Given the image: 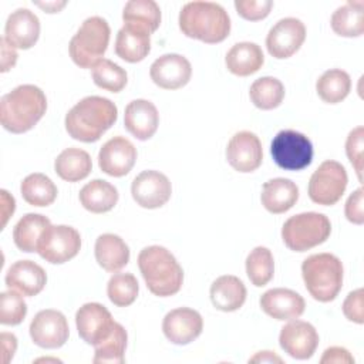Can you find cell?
Listing matches in <instances>:
<instances>
[{
    "label": "cell",
    "instance_id": "obj_46",
    "mask_svg": "<svg viewBox=\"0 0 364 364\" xmlns=\"http://www.w3.org/2000/svg\"><path fill=\"white\" fill-rule=\"evenodd\" d=\"M320 363H354L353 355L348 353V350L343 347H330L324 351L323 357L320 358Z\"/></svg>",
    "mask_w": 364,
    "mask_h": 364
},
{
    "label": "cell",
    "instance_id": "obj_5",
    "mask_svg": "<svg viewBox=\"0 0 364 364\" xmlns=\"http://www.w3.org/2000/svg\"><path fill=\"white\" fill-rule=\"evenodd\" d=\"M341 260L331 253H317L304 259L301 276L310 296L321 303L331 301L343 287Z\"/></svg>",
    "mask_w": 364,
    "mask_h": 364
},
{
    "label": "cell",
    "instance_id": "obj_20",
    "mask_svg": "<svg viewBox=\"0 0 364 364\" xmlns=\"http://www.w3.org/2000/svg\"><path fill=\"white\" fill-rule=\"evenodd\" d=\"M40 36V20L28 9L14 10L6 21L4 40L13 48H31Z\"/></svg>",
    "mask_w": 364,
    "mask_h": 364
},
{
    "label": "cell",
    "instance_id": "obj_22",
    "mask_svg": "<svg viewBox=\"0 0 364 364\" xmlns=\"http://www.w3.org/2000/svg\"><path fill=\"white\" fill-rule=\"evenodd\" d=\"M124 125L127 131L139 141L149 139L158 129L159 114L148 100H134L125 107Z\"/></svg>",
    "mask_w": 364,
    "mask_h": 364
},
{
    "label": "cell",
    "instance_id": "obj_19",
    "mask_svg": "<svg viewBox=\"0 0 364 364\" xmlns=\"http://www.w3.org/2000/svg\"><path fill=\"white\" fill-rule=\"evenodd\" d=\"M136 161V148L124 136H114L108 139L100 149L98 165L100 169L109 176L127 175Z\"/></svg>",
    "mask_w": 364,
    "mask_h": 364
},
{
    "label": "cell",
    "instance_id": "obj_42",
    "mask_svg": "<svg viewBox=\"0 0 364 364\" xmlns=\"http://www.w3.org/2000/svg\"><path fill=\"white\" fill-rule=\"evenodd\" d=\"M363 148H364V128L360 125L350 131L346 141V154L354 171L358 176V181H363Z\"/></svg>",
    "mask_w": 364,
    "mask_h": 364
},
{
    "label": "cell",
    "instance_id": "obj_27",
    "mask_svg": "<svg viewBox=\"0 0 364 364\" xmlns=\"http://www.w3.org/2000/svg\"><path fill=\"white\" fill-rule=\"evenodd\" d=\"M98 264L111 273L121 270L129 262V247L114 233H104L98 236L94 247Z\"/></svg>",
    "mask_w": 364,
    "mask_h": 364
},
{
    "label": "cell",
    "instance_id": "obj_49",
    "mask_svg": "<svg viewBox=\"0 0 364 364\" xmlns=\"http://www.w3.org/2000/svg\"><path fill=\"white\" fill-rule=\"evenodd\" d=\"M0 193H1V203H3V205H1V215H3L1 228H4L7 219L13 215V212H14V209H16V202H14V198L10 196L7 191L1 189Z\"/></svg>",
    "mask_w": 364,
    "mask_h": 364
},
{
    "label": "cell",
    "instance_id": "obj_43",
    "mask_svg": "<svg viewBox=\"0 0 364 364\" xmlns=\"http://www.w3.org/2000/svg\"><path fill=\"white\" fill-rule=\"evenodd\" d=\"M273 7L272 0H236L235 9L240 17L249 21H257L269 16Z\"/></svg>",
    "mask_w": 364,
    "mask_h": 364
},
{
    "label": "cell",
    "instance_id": "obj_28",
    "mask_svg": "<svg viewBox=\"0 0 364 364\" xmlns=\"http://www.w3.org/2000/svg\"><path fill=\"white\" fill-rule=\"evenodd\" d=\"M228 70L239 77H247L259 71L264 63L263 51L256 43L243 41L235 44L225 58Z\"/></svg>",
    "mask_w": 364,
    "mask_h": 364
},
{
    "label": "cell",
    "instance_id": "obj_12",
    "mask_svg": "<svg viewBox=\"0 0 364 364\" xmlns=\"http://www.w3.org/2000/svg\"><path fill=\"white\" fill-rule=\"evenodd\" d=\"M30 337L41 348H60L68 340L70 328L65 316L53 309L38 311L30 323Z\"/></svg>",
    "mask_w": 364,
    "mask_h": 364
},
{
    "label": "cell",
    "instance_id": "obj_26",
    "mask_svg": "<svg viewBox=\"0 0 364 364\" xmlns=\"http://www.w3.org/2000/svg\"><path fill=\"white\" fill-rule=\"evenodd\" d=\"M210 300L220 311L239 310L246 300V287L236 276H220L210 286Z\"/></svg>",
    "mask_w": 364,
    "mask_h": 364
},
{
    "label": "cell",
    "instance_id": "obj_11",
    "mask_svg": "<svg viewBox=\"0 0 364 364\" xmlns=\"http://www.w3.org/2000/svg\"><path fill=\"white\" fill-rule=\"evenodd\" d=\"M75 324L80 337L90 346H98L107 340L117 321L108 309L100 303H85L75 313Z\"/></svg>",
    "mask_w": 364,
    "mask_h": 364
},
{
    "label": "cell",
    "instance_id": "obj_15",
    "mask_svg": "<svg viewBox=\"0 0 364 364\" xmlns=\"http://www.w3.org/2000/svg\"><path fill=\"white\" fill-rule=\"evenodd\" d=\"M226 158L229 165L237 172L247 173L256 171L263 159L259 136L250 131L236 132L226 146Z\"/></svg>",
    "mask_w": 364,
    "mask_h": 364
},
{
    "label": "cell",
    "instance_id": "obj_6",
    "mask_svg": "<svg viewBox=\"0 0 364 364\" xmlns=\"http://www.w3.org/2000/svg\"><path fill=\"white\" fill-rule=\"evenodd\" d=\"M109 26L102 17L94 16L84 20L70 41L71 60L81 68H92L102 60L109 43Z\"/></svg>",
    "mask_w": 364,
    "mask_h": 364
},
{
    "label": "cell",
    "instance_id": "obj_45",
    "mask_svg": "<svg viewBox=\"0 0 364 364\" xmlns=\"http://www.w3.org/2000/svg\"><path fill=\"white\" fill-rule=\"evenodd\" d=\"M363 203H364L363 188H358L357 191H354L346 202V208H344L346 218L354 225L364 223V205Z\"/></svg>",
    "mask_w": 364,
    "mask_h": 364
},
{
    "label": "cell",
    "instance_id": "obj_25",
    "mask_svg": "<svg viewBox=\"0 0 364 364\" xmlns=\"http://www.w3.org/2000/svg\"><path fill=\"white\" fill-rule=\"evenodd\" d=\"M260 199L264 209L270 213H284L297 202L299 188L287 178H274L263 183Z\"/></svg>",
    "mask_w": 364,
    "mask_h": 364
},
{
    "label": "cell",
    "instance_id": "obj_29",
    "mask_svg": "<svg viewBox=\"0 0 364 364\" xmlns=\"http://www.w3.org/2000/svg\"><path fill=\"white\" fill-rule=\"evenodd\" d=\"M78 198L88 212L104 213L117 205L118 191L112 183L104 179H94L82 186Z\"/></svg>",
    "mask_w": 364,
    "mask_h": 364
},
{
    "label": "cell",
    "instance_id": "obj_34",
    "mask_svg": "<svg viewBox=\"0 0 364 364\" xmlns=\"http://www.w3.org/2000/svg\"><path fill=\"white\" fill-rule=\"evenodd\" d=\"M316 90L324 102L337 104L348 95L351 90V78L346 71L340 68L327 70L317 80Z\"/></svg>",
    "mask_w": 364,
    "mask_h": 364
},
{
    "label": "cell",
    "instance_id": "obj_44",
    "mask_svg": "<svg viewBox=\"0 0 364 364\" xmlns=\"http://www.w3.org/2000/svg\"><path fill=\"white\" fill-rule=\"evenodd\" d=\"M363 296H364L363 289H357V290L348 293V296L346 297V300L343 303V313H344V316L350 321H354L357 324H363L364 323Z\"/></svg>",
    "mask_w": 364,
    "mask_h": 364
},
{
    "label": "cell",
    "instance_id": "obj_1",
    "mask_svg": "<svg viewBox=\"0 0 364 364\" xmlns=\"http://www.w3.org/2000/svg\"><path fill=\"white\" fill-rule=\"evenodd\" d=\"M117 105L104 97L90 95L78 101L65 115L68 135L81 142H95L117 121Z\"/></svg>",
    "mask_w": 364,
    "mask_h": 364
},
{
    "label": "cell",
    "instance_id": "obj_14",
    "mask_svg": "<svg viewBox=\"0 0 364 364\" xmlns=\"http://www.w3.org/2000/svg\"><path fill=\"white\" fill-rule=\"evenodd\" d=\"M134 200L146 209H156L164 206L172 193V186L166 175L159 171H144L131 185Z\"/></svg>",
    "mask_w": 364,
    "mask_h": 364
},
{
    "label": "cell",
    "instance_id": "obj_23",
    "mask_svg": "<svg viewBox=\"0 0 364 364\" xmlns=\"http://www.w3.org/2000/svg\"><path fill=\"white\" fill-rule=\"evenodd\" d=\"M4 280L9 289L31 297L44 289L47 274L44 269L33 260H17L9 267Z\"/></svg>",
    "mask_w": 364,
    "mask_h": 364
},
{
    "label": "cell",
    "instance_id": "obj_8",
    "mask_svg": "<svg viewBox=\"0 0 364 364\" xmlns=\"http://www.w3.org/2000/svg\"><path fill=\"white\" fill-rule=\"evenodd\" d=\"M270 154L279 168L284 171H301L313 161V145L304 134L283 129L273 138Z\"/></svg>",
    "mask_w": 364,
    "mask_h": 364
},
{
    "label": "cell",
    "instance_id": "obj_32",
    "mask_svg": "<svg viewBox=\"0 0 364 364\" xmlns=\"http://www.w3.org/2000/svg\"><path fill=\"white\" fill-rule=\"evenodd\" d=\"M364 1H348L338 7L330 20L331 28L341 37H360L364 33Z\"/></svg>",
    "mask_w": 364,
    "mask_h": 364
},
{
    "label": "cell",
    "instance_id": "obj_13",
    "mask_svg": "<svg viewBox=\"0 0 364 364\" xmlns=\"http://www.w3.org/2000/svg\"><path fill=\"white\" fill-rule=\"evenodd\" d=\"M306 40V27L301 20L286 17L279 20L266 37V47L272 57L283 60L291 57Z\"/></svg>",
    "mask_w": 364,
    "mask_h": 364
},
{
    "label": "cell",
    "instance_id": "obj_39",
    "mask_svg": "<svg viewBox=\"0 0 364 364\" xmlns=\"http://www.w3.org/2000/svg\"><path fill=\"white\" fill-rule=\"evenodd\" d=\"M92 81L97 87L109 92H119L128 81L127 71L111 60L102 58L92 67Z\"/></svg>",
    "mask_w": 364,
    "mask_h": 364
},
{
    "label": "cell",
    "instance_id": "obj_4",
    "mask_svg": "<svg viewBox=\"0 0 364 364\" xmlns=\"http://www.w3.org/2000/svg\"><path fill=\"white\" fill-rule=\"evenodd\" d=\"M138 267L148 290L155 296H173L182 287L183 270L164 246L144 247L138 255Z\"/></svg>",
    "mask_w": 364,
    "mask_h": 364
},
{
    "label": "cell",
    "instance_id": "obj_9",
    "mask_svg": "<svg viewBox=\"0 0 364 364\" xmlns=\"http://www.w3.org/2000/svg\"><path fill=\"white\" fill-rule=\"evenodd\" d=\"M347 182L346 168L340 162L333 159L324 161L310 176L309 196L317 205L331 206L341 199Z\"/></svg>",
    "mask_w": 364,
    "mask_h": 364
},
{
    "label": "cell",
    "instance_id": "obj_18",
    "mask_svg": "<svg viewBox=\"0 0 364 364\" xmlns=\"http://www.w3.org/2000/svg\"><path fill=\"white\" fill-rule=\"evenodd\" d=\"M151 80L164 90H178L186 85L192 75V65L186 57L175 53L156 58L149 68Z\"/></svg>",
    "mask_w": 364,
    "mask_h": 364
},
{
    "label": "cell",
    "instance_id": "obj_36",
    "mask_svg": "<svg viewBox=\"0 0 364 364\" xmlns=\"http://www.w3.org/2000/svg\"><path fill=\"white\" fill-rule=\"evenodd\" d=\"M249 95L255 107L260 109L277 108L284 98V87L280 80L274 77L257 78L249 90Z\"/></svg>",
    "mask_w": 364,
    "mask_h": 364
},
{
    "label": "cell",
    "instance_id": "obj_50",
    "mask_svg": "<svg viewBox=\"0 0 364 364\" xmlns=\"http://www.w3.org/2000/svg\"><path fill=\"white\" fill-rule=\"evenodd\" d=\"M282 363V358L273 354L272 351H260L249 360V363Z\"/></svg>",
    "mask_w": 364,
    "mask_h": 364
},
{
    "label": "cell",
    "instance_id": "obj_24",
    "mask_svg": "<svg viewBox=\"0 0 364 364\" xmlns=\"http://www.w3.org/2000/svg\"><path fill=\"white\" fill-rule=\"evenodd\" d=\"M151 33L139 26L124 23L117 33L115 54L128 63L142 61L151 51Z\"/></svg>",
    "mask_w": 364,
    "mask_h": 364
},
{
    "label": "cell",
    "instance_id": "obj_21",
    "mask_svg": "<svg viewBox=\"0 0 364 364\" xmlns=\"http://www.w3.org/2000/svg\"><path fill=\"white\" fill-rule=\"evenodd\" d=\"M262 310L276 320L299 318L304 313V299L290 289H270L260 297Z\"/></svg>",
    "mask_w": 364,
    "mask_h": 364
},
{
    "label": "cell",
    "instance_id": "obj_3",
    "mask_svg": "<svg viewBox=\"0 0 364 364\" xmlns=\"http://www.w3.org/2000/svg\"><path fill=\"white\" fill-rule=\"evenodd\" d=\"M179 28L186 37L216 44L229 36L230 18L218 3L191 1L179 13Z\"/></svg>",
    "mask_w": 364,
    "mask_h": 364
},
{
    "label": "cell",
    "instance_id": "obj_40",
    "mask_svg": "<svg viewBox=\"0 0 364 364\" xmlns=\"http://www.w3.org/2000/svg\"><path fill=\"white\" fill-rule=\"evenodd\" d=\"M138 280L132 273H115L107 284V294L111 303L118 307L132 304L138 296Z\"/></svg>",
    "mask_w": 364,
    "mask_h": 364
},
{
    "label": "cell",
    "instance_id": "obj_51",
    "mask_svg": "<svg viewBox=\"0 0 364 364\" xmlns=\"http://www.w3.org/2000/svg\"><path fill=\"white\" fill-rule=\"evenodd\" d=\"M38 7H41L43 10H46L47 13H57L58 10H61L65 6V1L57 3V1H46V3H36Z\"/></svg>",
    "mask_w": 364,
    "mask_h": 364
},
{
    "label": "cell",
    "instance_id": "obj_10",
    "mask_svg": "<svg viewBox=\"0 0 364 364\" xmlns=\"http://www.w3.org/2000/svg\"><path fill=\"white\" fill-rule=\"evenodd\" d=\"M81 247L80 233L67 225H50L41 235L37 253L48 263L61 264L77 256Z\"/></svg>",
    "mask_w": 364,
    "mask_h": 364
},
{
    "label": "cell",
    "instance_id": "obj_35",
    "mask_svg": "<svg viewBox=\"0 0 364 364\" xmlns=\"http://www.w3.org/2000/svg\"><path fill=\"white\" fill-rule=\"evenodd\" d=\"M122 20L154 33L161 24V9L154 0H129L124 7Z\"/></svg>",
    "mask_w": 364,
    "mask_h": 364
},
{
    "label": "cell",
    "instance_id": "obj_16",
    "mask_svg": "<svg viewBox=\"0 0 364 364\" xmlns=\"http://www.w3.org/2000/svg\"><path fill=\"white\" fill-rule=\"evenodd\" d=\"M279 344L290 357L296 360H307L316 353L318 334L310 323L293 318V321L282 328Z\"/></svg>",
    "mask_w": 364,
    "mask_h": 364
},
{
    "label": "cell",
    "instance_id": "obj_7",
    "mask_svg": "<svg viewBox=\"0 0 364 364\" xmlns=\"http://www.w3.org/2000/svg\"><path fill=\"white\" fill-rule=\"evenodd\" d=\"M331 232L330 219L317 212H304L289 218L282 228V239L293 252H306L324 243Z\"/></svg>",
    "mask_w": 364,
    "mask_h": 364
},
{
    "label": "cell",
    "instance_id": "obj_17",
    "mask_svg": "<svg viewBox=\"0 0 364 364\" xmlns=\"http://www.w3.org/2000/svg\"><path fill=\"white\" fill-rule=\"evenodd\" d=\"M203 330L202 316L189 307L173 309L164 317L162 331L165 337L178 346L196 340Z\"/></svg>",
    "mask_w": 364,
    "mask_h": 364
},
{
    "label": "cell",
    "instance_id": "obj_37",
    "mask_svg": "<svg viewBox=\"0 0 364 364\" xmlns=\"http://www.w3.org/2000/svg\"><path fill=\"white\" fill-rule=\"evenodd\" d=\"M246 273L256 287L266 286L274 273V260L272 252L264 246L255 247L246 257Z\"/></svg>",
    "mask_w": 364,
    "mask_h": 364
},
{
    "label": "cell",
    "instance_id": "obj_30",
    "mask_svg": "<svg viewBox=\"0 0 364 364\" xmlns=\"http://www.w3.org/2000/svg\"><path fill=\"white\" fill-rule=\"evenodd\" d=\"M92 168L91 156L80 148L64 149L54 162L57 175L67 182H78L85 179Z\"/></svg>",
    "mask_w": 364,
    "mask_h": 364
},
{
    "label": "cell",
    "instance_id": "obj_31",
    "mask_svg": "<svg viewBox=\"0 0 364 364\" xmlns=\"http://www.w3.org/2000/svg\"><path fill=\"white\" fill-rule=\"evenodd\" d=\"M50 219L40 213L24 215L13 229V240L16 246L27 253L37 252L38 240L43 232L50 226Z\"/></svg>",
    "mask_w": 364,
    "mask_h": 364
},
{
    "label": "cell",
    "instance_id": "obj_41",
    "mask_svg": "<svg viewBox=\"0 0 364 364\" xmlns=\"http://www.w3.org/2000/svg\"><path fill=\"white\" fill-rule=\"evenodd\" d=\"M27 314V304L21 293L10 289L0 294V323L4 326L20 324Z\"/></svg>",
    "mask_w": 364,
    "mask_h": 364
},
{
    "label": "cell",
    "instance_id": "obj_47",
    "mask_svg": "<svg viewBox=\"0 0 364 364\" xmlns=\"http://www.w3.org/2000/svg\"><path fill=\"white\" fill-rule=\"evenodd\" d=\"M1 338V351H3V363L7 364L14 353H16V348H17V338L14 334L11 333H1L0 336Z\"/></svg>",
    "mask_w": 364,
    "mask_h": 364
},
{
    "label": "cell",
    "instance_id": "obj_33",
    "mask_svg": "<svg viewBox=\"0 0 364 364\" xmlns=\"http://www.w3.org/2000/svg\"><path fill=\"white\" fill-rule=\"evenodd\" d=\"M23 199L31 206H48L57 198V186L44 173H30L20 186Z\"/></svg>",
    "mask_w": 364,
    "mask_h": 364
},
{
    "label": "cell",
    "instance_id": "obj_48",
    "mask_svg": "<svg viewBox=\"0 0 364 364\" xmlns=\"http://www.w3.org/2000/svg\"><path fill=\"white\" fill-rule=\"evenodd\" d=\"M0 46H1V71L6 73L14 67L17 61V53L11 46L6 43L4 38L0 40Z\"/></svg>",
    "mask_w": 364,
    "mask_h": 364
},
{
    "label": "cell",
    "instance_id": "obj_38",
    "mask_svg": "<svg viewBox=\"0 0 364 364\" xmlns=\"http://www.w3.org/2000/svg\"><path fill=\"white\" fill-rule=\"evenodd\" d=\"M127 331L125 328L117 323L114 327V331L111 336L95 346V354H94V363L95 364H104V363H112V364H122L125 361V347H127Z\"/></svg>",
    "mask_w": 364,
    "mask_h": 364
},
{
    "label": "cell",
    "instance_id": "obj_2",
    "mask_svg": "<svg viewBox=\"0 0 364 364\" xmlns=\"http://www.w3.org/2000/svg\"><path fill=\"white\" fill-rule=\"evenodd\" d=\"M46 94L33 84H23L4 94L0 100V121L13 134L30 131L46 114Z\"/></svg>",
    "mask_w": 364,
    "mask_h": 364
}]
</instances>
